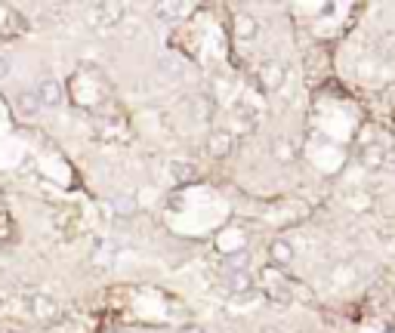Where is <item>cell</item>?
<instances>
[{
	"label": "cell",
	"mask_w": 395,
	"mask_h": 333,
	"mask_svg": "<svg viewBox=\"0 0 395 333\" xmlns=\"http://www.w3.org/2000/svg\"><path fill=\"white\" fill-rule=\"evenodd\" d=\"M210 155H213V158H225V155H229V151H232V136L229 133H220V130H216L213 136H210Z\"/></svg>",
	"instance_id": "obj_6"
},
{
	"label": "cell",
	"mask_w": 395,
	"mask_h": 333,
	"mask_svg": "<svg viewBox=\"0 0 395 333\" xmlns=\"http://www.w3.org/2000/svg\"><path fill=\"white\" fill-rule=\"evenodd\" d=\"M281 81H284L281 68H278V65H266V71H263V83H266V90H269V87L275 90V87H278Z\"/></svg>",
	"instance_id": "obj_10"
},
{
	"label": "cell",
	"mask_w": 395,
	"mask_h": 333,
	"mask_svg": "<svg viewBox=\"0 0 395 333\" xmlns=\"http://www.w3.org/2000/svg\"><path fill=\"white\" fill-rule=\"evenodd\" d=\"M6 74H10V59H6L4 53H0V81H4Z\"/></svg>",
	"instance_id": "obj_11"
},
{
	"label": "cell",
	"mask_w": 395,
	"mask_h": 333,
	"mask_svg": "<svg viewBox=\"0 0 395 333\" xmlns=\"http://www.w3.org/2000/svg\"><path fill=\"white\" fill-rule=\"evenodd\" d=\"M179 333H204V327H201V324H182Z\"/></svg>",
	"instance_id": "obj_12"
},
{
	"label": "cell",
	"mask_w": 395,
	"mask_h": 333,
	"mask_svg": "<svg viewBox=\"0 0 395 333\" xmlns=\"http://www.w3.org/2000/svg\"><path fill=\"white\" fill-rule=\"evenodd\" d=\"M269 256H272V262H278V266H290L293 256H297V250H293V244H290V241L278 238V241L269 244Z\"/></svg>",
	"instance_id": "obj_3"
},
{
	"label": "cell",
	"mask_w": 395,
	"mask_h": 333,
	"mask_svg": "<svg viewBox=\"0 0 395 333\" xmlns=\"http://www.w3.org/2000/svg\"><path fill=\"white\" fill-rule=\"evenodd\" d=\"M223 284H225V290L241 296V293H250V290H254V275H250V269H225Z\"/></svg>",
	"instance_id": "obj_1"
},
{
	"label": "cell",
	"mask_w": 395,
	"mask_h": 333,
	"mask_svg": "<svg viewBox=\"0 0 395 333\" xmlns=\"http://www.w3.org/2000/svg\"><path fill=\"white\" fill-rule=\"evenodd\" d=\"M176 176H179V179H189V167H176Z\"/></svg>",
	"instance_id": "obj_13"
},
{
	"label": "cell",
	"mask_w": 395,
	"mask_h": 333,
	"mask_svg": "<svg viewBox=\"0 0 395 333\" xmlns=\"http://www.w3.org/2000/svg\"><path fill=\"white\" fill-rule=\"evenodd\" d=\"M235 34H238L241 40L254 37V34H257V19H254V16H244V13L235 16Z\"/></svg>",
	"instance_id": "obj_7"
},
{
	"label": "cell",
	"mask_w": 395,
	"mask_h": 333,
	"mask_svg": "<svg viewBox=\"0 0 395 333\" xmlns=\"http://www.w3.org/2000/svg\"><path fill=\"white\" fill-rule=\"evenodd\" d=\"M16 111H19L22 117H35L40 111L37 93H19V96H16Z\"/></svg>",
	"instance_id": "obj_4"
},
{
	"label": "cell",
	"mask_w": 395,
	"mask_h": 333,
	"mask_svg": "<svg viewBox=\"0 0 395 333\" xmlns=\"http://www.w3.org/2000/svg\"><path fill=\"white\" fill-rule=\"evenodd\" d=\"M223 266L225 269H247L250 266V250H247V247H238V250H225L223 253Z\"/></svg>",
	"instance_id": "obj_5"
},
{
	"label": "cell",
	"mask_w": 395,
	"mask_h": 333,
	"mask_svg": "<svg viewBox=\"0 0 395 333\" xmlns=\"http://www.w3.org/2000/svg\"><path fill=\"white\" fill-rule=\"evenodd\" d=\"M37 102L40 108H59L62 105V83L56 78H44L37 83Z\"/></svg>",
	"instance_id": "obj_2"
},
{
	"label": "cell",
	"mask_w": 395,
	"mask_h": 333,
	"mask_svg": "<svg viewBox=\"0 0 395 333\" xmlns=\"http://www.w3.org/2000/svg\"><path fill=\"white\" fill-rule=\"evenodd\" d=\"M31 309H35L37 315H44V318H49V315L56 312V303L53 300H47V296H31Z\"/></svg>",
	"instance_id": "obj_9"
},
{
	"label": "cell",
	"mask_w": 395,
	"mask_h": 333,
	"mask_svg": "<svg viewBox=\"0 0 395 333\" xmlns=\"http://www.w3.org/2000/svg\"><path fill=\"white\" fill-rule=\"evenodd\" d=\"M112 210L117 216H133V213H136V198H133V194H117L112 201Z\"/></svg>",
	"instance_id": "obj_8"
}]
</instances>
